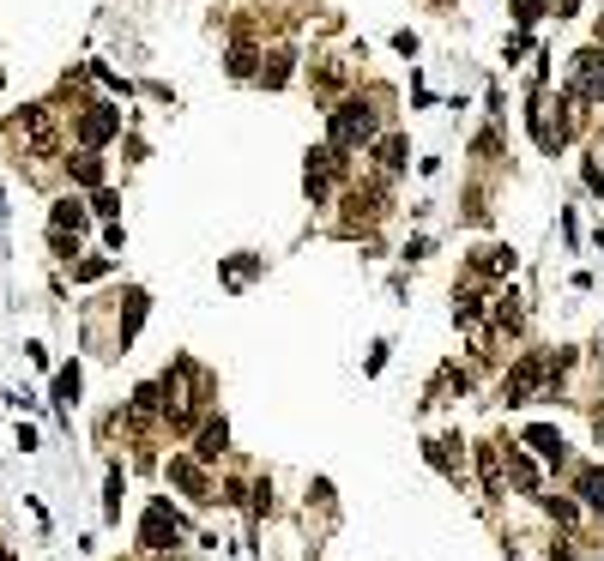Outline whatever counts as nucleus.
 Wrapping results in <instances>:
<instances>
[{"mask_svg":"<svg viewBox=\"0 0 604 561\" xmlns=\"http://www.w3.org/2000/svg\"><path fill=\"white\" fill-rule=\"evenodd\" d=\"M375 140V109L369 103H339L333 109V151H351V145H369Z\"/></svg>","mask_w":604,"mask_h":561,"instance_id":"obj_1","label":"nucleus"},{"mask_svg":"<svg viewBox=\"0 0 604 561\" xmlns=\"http://www.w3.org/2000/svg\"><path fill=\"white\" fill-rule=\"evenodd\" d=\"M568 103H604V49H586V55H574Z\"/></svg>","mask_w":604,"mask_h":561,"instance_id":"obj_2","label":"nucleus"},{"mask_svg":"<svg viewBox=\"0 0 604 561\" xmlns=\"http://www.w3.org/2000/svg\"><path fill=\"white\" fill-rule=\"evenodd\" d=\"M140 543H145V549H158V556H163V549H176V543H181V520L163 502H151V507H145V520H140Z\"/></svg>","mask_w":604,"mask_h":561,"instance_id":"obj_3","label":"nucleus"},{"mask_svg":"<svg viewBox=\"0 0 604 561\" xmlns=\"http://www.w3.org/2000/svg\"><path fill=\"white\" fill-rule=\"evenodd\" d=\"M121 133V109H109V103H91L79 115V145L85 151H97V145H109Z\"/></svg>","mask_w":604,"mask_h":561,"instance_id":"obj_4","label":"nucleus"},{"mask_svg":"<svg viewBox=\"0 0 604 561\" xmlns=\"http://www.w3.org/2000/svg\"><path fill=\"white\" fill-rule=\"evenodd\" d=\"M339 151H333V145H321V151H308V169H302V187H308V200L321 205L326 200V181H333V169H339Z\"/></svg>","mask_w":604,"mask_h":561,"instance_id":"obj_5","label":"nucleus"},{"mask_svg":"<svg viewBox=\"0 0 604 561\" xmlns=\"http://www.w3.org/2000/svg\"><path fill=\"white\" fill-rule=\"evenodd\" d=\"M538 381H544V362L538 357H520V362H514V375L502 381V399L508 404H526L532 393H538Z\"/></svg>","mask_w":604,"mask_h":561,"instance_id":"obj_6","label":"nucleus"},{"mask_svg":"<svg viewBox=\"0 0 604 561\" xmlns=\"http://www.w3.org/2000/svg\"><path fill=\"white\" fill-rule=\"evenodd\" d=\"M169 483H176L188 502H212V483H206L200 459H169Z\"/></svg>","mask_w":604,"mask_h":561,"instance_id":"obj_7","label":"nucleus"},{"mask_svg":"<svg viewBox=\"0 0 604 561\" xmlns=\"http://www.w3.org/2000/svg\"><path fill=\"white\" fill-rule=\"evenodd\" d=\"M24 140H31V151H49V145H55V121H49V109H42V103H31V109H24Z\"/></svg>","mask_w":604,"mask_h":561,"instance_id":"obj_8","label":"nucleus"},{"mask_svg":"<svg viewBox=\"0 0 604 561\" xmlns=\"http://www.w3.org/2000/svg\"><path fill=\"white\" fill-rule=\"evenodd\" d=\"M514 260H520L514 248H478V254H471V272H483V278H508Z\"/></svg>","mask_w":604,"mask_h":561,"instance_id":"obj_9","label":"nucleus"},{"mask_svg":"<svg viewBox=\"0 0 604 561\" xmlns=\"http://www.w3.org/2000/svg\"><path fill=\"white\" fill-rule=\"evenodd\" d=\"M526 447H538L544 459H556V465H563V453H568V447H563V435H556L550 422H532V429H526Z\"/></svg>","mask_w":604,"mask_h":561,"instance_id":"obj_10","label":"nucleus"},{"mask_svg":"<svg viewBox=\"0 0 604 561\" xmlns=\"http://www.w3.org/2000/svg\"><path fill=\"white\" fill-rule=\"evenodd\" d=\"M224 447H230V422H224V417H212V422L200 429V447H194V453H200V459H218Z\"/></svg>","mask_w":604,"mask_h":561,"instance_id":"obj_11","label":"nucleus"},{"mask_svg":"<svg viewBox=\"0 0 604 561\" xmlns=\"http://www.w3.org/2000/svg\"><path fill=\"white\" fill-rule=\"evenodd\" d=\"M49 223H55L60 236H67V230H73V236H79V230H85V205H79V200H60L55 212H49Z\"/></svg>","mask_w":604,"mask_h":561,"instance_id":"obj_12","label":"nucleus"},{"mask_svg":"<svg viewBox=\"0 0 604 561\" xmlns=\"http://www.w3.org/2000/svg\"><path fill=\"white\" fill-rule=\"evenodd\" d=\"M140 321H145V290H127V314H121V344L140 332Z\"/></svg>","mask_w":604,"mask_h":561,"instance_id":"obj_13","label":"nucleus"},{"mask_svg":"<svg viewBox=\"0 0 604 561\" xmlns=\"http://www.w3.org/2000/svg\"><path fill=\"white\" fill-rule=\"evenodd\" d=\"M73 181H79V187H103V163H97V151L73 158Z\"/></svg>","mask_w":604,"mask_h":561,"instance_id":"obj_14","label":"nucleus"},{"mask_svg":"<svg viewBox=\"0 0 604 561\" xmlns=\"http://www.w3.org/2000/svg\"><path fill=\"white\" fill-rule=\"evenodd\" d=\"M581 495H586V507L592 513H604V471L592 465V471H581Z\"/></svg>","mask_w":604,"mask_h":561,"instance_id":"obj_15","label":"nucleus"},{"mask_svg":"<svg viewBox=\"0 0 604 561\" xmlns=\"http://www.w3.org/2000/svg\"><path fill=\"white\" fill-rule=\"evenodd\" d=\"M73 399H79V362H73V368H60V375H55V404L67 411Z\"/></svg>","mask_w":604,"mask_h":561,"instance_id":"obj_16","label":"nucleus"},{"mask_svg":"<svg viewBox=\"0 0 604 561\" xmlns=\"http://www.w3.org/2000/svg\"><path fill=\"white\" fill-rule=\"evenodd\" d=\"M508 471H514V483H520V489H538V471H532V459H526L520 447H508Z\"/></svg>","mask_w":604,"mask_h":561,"instance_id":"obj_17","label":"nucleus"},{"mask_svg":"<svg viewBox=\"0 0 604 561\" xmlns=\"http://www.w3.org/2000/svg\"><path fill=\"white\" fill-rule=\"evenodd\" d=\"M496 326H508V332H520V296H496Z\"/></svg>","mask_w":604,"mask_h":561,"instance_id":"obj_18","label":"nucleus"},{"mask_svg":"<svg viewBox=\"0 0 604 561\" xmlns=\"http://www.w3.org/2000/svg\"><path fill=\"white\" fill-rule=\"evenodd\" d=\"M261 79L272 85V91H279V85L290 79V55H284V49H279V55H266V67H261Z\"/></svg>","mask_w":604,"mask_h":561,"instance_id":"obj_19","label":"nucleus"},{"mask_svg":"<svg viewBox=\"0 0 604 561\" xmlns=\"http://www.w3.org/2000/svg\"><path fill=\"white\" fill-rule=\"evenodd\" d=\"M478 465H483V489L496 495V489H502V459H496V447H483V453H478Z\"/></svg>","mask_w":604,"mask_h":561,"instance_id":"obj_20","label":"nucleus"},{"mask_svg":"<svg viewBox=\"0 0 604 561\" xmlns=\"http://www.w3.org/2000/svg\"><path fill=\"white\" fill-rule=\"evenodd\" d=\"M375 158H381L387 176H393V169H405V140H381V151H375Z\"/></svg>","mask_w":604,"mask_h":561,"instance_id":"obj_21","label":"nucleus"},{"mask_svg":"<svg viewBox=\"0 0 604 561\" xmlns=\"http://www.w3.org/2000/svg\"><path fill=\"white\" fill-rule=\"evenodd\" d=\"M453 314H460V321H478V314H483V296H478V290H460V296H453Z\"/></svg>","mask_w":604,"mask_h":561,"instance_id":"obj_22","label":"nucleus"},{"mask_svg":"<svg viewBox=\"0 0 604 561\" xmlns=\"http://www.w3.org/2000/svg\"><path fill=\"white\" fill-rule=\"evenodd\" d=\"M103 513L121 520V465H109V495H103Z\"/></svg>","mask_w":604,"mask_h":561,"instance_id":"obj_23","label":"nucleus"},{"mask_svg":"<svg viewBox=\"0 0 604 561\" xmlns=\"http://www.w3.org/2000/svg\"><path fill=\"white\" fill-rule=\"evenodd\" d=\"M230 73H236V79H248V73H254V49H248V42H236V49H230Z\"/></svg>","mask_w":604,"mask_h":561,"instance_id":"obj_24","label":"nucleus"},{"mask_svg":"<svg viewBox=\"0 0 604 561\" xmlns=\"http://www.w3.org/2000/svg\"><path fill=\"white\" fill-rule=\"evenodd\" d=\"M151 411H158V386H140L133 393V417H151Z\"/></svg>","mask_w":604,"mask_h":561,"instance_id":"obj_25","label":"nucleus"},{"mask_svg":"<svg viewBox=\"0 0 604 561\" xmlns=\"http://www.w3.org/2000/svg\"><path fill=\"white\" fill-rule=\"evenodd\" d=\"M514 19H520V24H538L544 19V0H514Z\"/></svg>","mask_w":604,"mask_h":561,"instance_id":"obj_26","label":"nucleus"},{"mask_svg":"<svg viewBox=\"0 0 604 561\" xmlns=\"http://www.w3.org/2000/svg\"><path fill=\"white\" fill-rule=\"evenodd\" d=\"M91 212H97V218H115V212H121V200L109 194V187H97V200H91Z\"/></svg>","mask_w":604,"mask_h":561,"instance_id":"obj_27","label":"nucleus"},{"mask_svg":"<svg viewBox=\"0 0 604 561\" xmlns=\"http://www.w3.org/2000/svg\"><path fill=\"white\" fill-rule=\"evenodd\" d=\"M592 429H599V441H604V411H599V417H592Z\"/></svg>","mask_w":604,"mask_h":561,"instance_id":"obj_28","label":"nucleus"},{"mask_svg":"<svg viewBox=\"0 0 604 561\" xmlns=\"http://www.w3.org/2000/svg\"><path fill=\"white\" fill-rule=\"evenodd\" d=\"M0 561H19V556H6V549H0Z\"/></svg>","mask_w":604,"mask_h":561,"instance_id":"obj_29","label":"nucleus"}]
</instances>
